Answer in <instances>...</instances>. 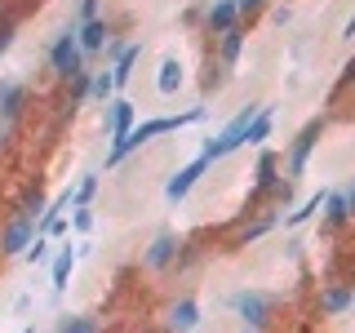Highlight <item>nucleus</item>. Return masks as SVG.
Segmentation results:
<instances>
[{
	"label": "nucleus",
	"mask_w": 355,
	"mask_h": 333,
	"mask_svg": "<svg viewBox=\"0 0 355 333\" xmlns=\"http://www.w3.org/2000/svg\"><path fill=\"white\" fill-rule=\"evenodd\" d=\"M209 116V107H191V111H178V116H155V120H138L120 142H111V151H107V164L116 169L120 160H125L129 151H138L142 142H151V138H164V133H178V129H187V125H200V120Z\"/></svg>",
	"instance_id": "1"
},
{
	"label": "nucleus",
	"mask_w": 355,
	"mask_h": 333,
	"mask_svg": "<svg viewBox=\"0 0 355 333\" xmlns=\"http://www.w3.org/2000/svg\"><path fill=\"white\" fill-rule=\"evenodd\" d=\"M76 31H80V22L71 18V27H62V36L49 44V71L58 76V80H71V76L85 71V49H80V40H76Z\"/></svg>",
	"instance_id": "2"
},
{
	"label": "nucleus",
	"mask_w": 355,
	"mask_h": 333,
	"mask_svg": "<svg viewBox=\"0 0 355 333\" xmlns=\"http://www.w3.org/2000/svg\"><path fill=\"white\" fill-rule=\"evenodd\" d=\"M231 307H236V316L253 333H262L275 320V293H262V289H240V293L231 298Z\"/></svg>",
	"instance_id": "3"
},
{
	"label": "nucleus",
	"mask_w": 355,
	"mask_h": 333,
	"mask_svg": "<svg viewBox=\"0 0 355 333\" xmlns=\"http://www.w3.org/2000/svg\"><path fill=\"white\" fill-rule=\"evenodd\" d=\"M40 236V227H36V218H27V214H9L5 222V231H0V258H18V253H27V244Z\"/></svg>",
	"instance_id": "4"
},
{
	"label": "nucleus",
	"mask_w": 355,
	"mask_h": 333,
	"mask_svg": "<svg viewBox=\"0 0 355 333\" xmlns=\"http://www.w3.org/2000/svg\"><path fill=\"white\" fill-rule=\"evenodd\" d=\"M320 133H324V120H311V125L293 138V147H288V178H302L306 173V160H311V151H315Z\"/></svg>",
	"instance_id": "5"
},
{
	"label": "nucleus",
	"mask_w": 355,
	"mask_h": 333,
	"mask_svg": "<svg viewBox=\"0 0 355 333\" xmlns=\"http://www.w3.org/2000/svg\"><path fill=\"white\" fill-rule=\"evenodd\" d=\"M205 173H209V160H205V155H196L191 164H182V169H178L169 182H164V196H169V205H182V200L191 196V187H196Z\"/></svg>",
	"instance_id": "6"
},
{
	"label": "nucleus",
	"mask_w": 355,
	"mask_h": 333,
	"mask_svg": "<svg viewBox=\"0 0 355 333\" xmlns=\"http://www.w3.org/2000/svg\"><path fill=\"white\" fill-rule=\"evenodd\" d=\"M178 249H182V240L173 236V231H160L147 249H142V266H151V271H164V266L178 262Z\"/></svg>",
	"instance_id": "7"
},
{
	"label": "nucleus",
	"mask_w": 355,
	"mask_h": 333,
	"mask_svg": "<svg viewBox=\"0 0 355 333\" xmlns=\"http://www.w3.org/2000/svg\"><path fill=\"white\" fill-rule=\"evenodd\" d=\"M107 107H111V116H107V125H111V142H120L133 125H138V107H133L129 98H111Z\"/></svg>",
	"instance_id": "8"
},
{
	"label": "nucleus",
	"mask_w": 355,
	"mask_h": 333,
	"mask_svg": "<svg viewBox=\"0 0 355 333\" xmlns=\"http://www.w3.org/2000/svg\"><path fill=\"white\" fill-rule=\"evenodd\" d=\"M236 22H240L236 0H214V5H209V14H205V31H209V36H222V31H231Z\"/></svg>",
	"instance_id": "9"
},
{
	"label": "nucleus",
	"mask_w": 355,
	"mask_h": 333,
	"mask_svg": "<svg viewBox=\"0 0 355 333\" xmlns=\"http://www.w3.org/2000/svg\"><path fill=\"white\" fill-rule=\"evenodd\" d=\"M22 107H27V85L22 80H0V120L9 125Z\"/></svg>",
	"instance_id": "10"
},
{
	"label": "nucleus",
	"mask_w": 355,
	"mask_h": 333,
	"mask_svg": "<svg viewBox=\"0 0 355 333\" xmlns=\"http://www.w3.org/2000/svg\"><path fill=\"white\" fill-rule=\"evenodd\" d=\"M182 80H187V76H182V62H178L173 53H169V58H160V71H155V94H160V98H173L178 89H182Z\"/></svg>",
	"instance_id": "11"
},
{
	"label": "nucleus",
	"mask_w": 355,
	"mask_h": 333,
	"mask_svg": "<svg viewBox=\"0 0 355 333\" xmlns=\"http://www.w3.org/2000/svg\"><path fill=\"white\" fill-rule=\"evenodd\" d=\"M200 325V302L196 298H178V302L169 307V329L173 333H191Z\"/></svg>",
	"instance_id": "12"
},
{
	"label": "nucleus",
	"mask_w": 355,
	"mask_h": 333,
	"mask_svg": "<svg viewBox=\"0 0 355 333\" xmlns=\"http://www.w3.org/2000/svg\"><path fill=\"white\" fill-rule=\"evenodd\" d=\"M76 40H80V49H85V53H103V49H107V40H111V31H107V22H103V18H89V22H80Z\"/></svg>",
	"instance_id": "13"
},
{
	"label": "nucleus",
	"mask_w": 355,
	"mask_h": 333,
	"mask_svg": "<svg viewBox=\"0 0 355 333\" xmlns=\"http://www.w3.org/2000/svg\"><path fill=\"white\" fill-rule=\"evenodd\" d=\"M138 58H142V44H138V40L120 49V58L111 62V76H116V89H125V85L133 80V67H138Z\"/></svg>",
	"instance_id": "14"
},
{
	"label": "nucleus",
	"mask_w": 355,
	"mask_h": 333,
	"mask_svg": "<svg viewBox=\"0 0 355 333\" xmlns=\"http://www.w3.org/2000/svg\"><path fill=\"white\" fill-rule=\"evenodd\" d=\"M351 302H355V289L351 284H329L324 293H320V311H324V316H342Z\"/></svg>",
	"instance_id": "15"
},
{
	"label": "nucleus",
	"mask_w": 355,
	"mask_h": 333,
	"mask_svg": "<svg viewBox=\"0 0 355 333\" xmlns=\"http://www.w3.org/2000/svg\"><path fill=\"white\" fill-rule=\"evenodd\" d=\"M275 169H280V155H275V151H262L258 155V169H253V187H258V196H266L275 182H280Z\"/></svg>",
	"instance_id": "16"
},
{
	"label": "nucleus",
	"mask_w": 355,
	"mask_h": 333,
	"mask_svg": "<svg viewBox=\"0 0 355 333\" xmlns=\"http://www.w3.org/2000/svg\"><path fill=\"white\" fill-rule=\"evenodd\" d=\"M351 222V209H347V196L342 191H329L324 196V231H338Z\"/></svg>",
	"instance_id": "17"
},
{
	"label": "nucleus",
	"mask_w": 355,
	"mask_h": 333,
	"mask_svg": "<svg viewBox=\"0 0 355 333\" xmlns=\"http://www.w3.org/2000/svg\"><path fill=\"white\" fill-rule=\"evenodd\" d=\"M222 67H236L240 62V53H244V22H236L231 31H222Z\"/></svg>",
	"instance_id": "18"
},
{
	"label": "nucleus",
	"mask_w": 355,
	"mask_h": 333,
	"mask_svg": "<svg viewBox=\"0 0 355 333\" xmlns=\"http://www.w3.org/2000/svg\"><path fill=\"white\" fill-rule=\"evenodd\" d=\"M71 266H76V253H71V244H62L58 258H53V293H62V289H67V280H71Z\"/></svg>",
	"instance_id": "19"
},
{
	"label": "nucleus",
	"mask_w": 355,
	"mask_h": 333,
	"mask_svg": "<svg viewBox=\"0 0 355 333\" xmlns=\"http://www.w3.org/2000/svg\"><path fill=\"white\" fill-rule=\"evenodd\" d=\"M324 196H329V191H315V196L306 200V205H297L293 214H284V227H302L311 214H320V209H324Z\"/></svg>",
	"instance_id": "20"
},
{
	"label": "nucleus",
	"mask_w": 355,
	"mask_h": 333,
	"mask_svg": "<svg viewBox=\"0 0 355 333\" xmlns=\"http://www.w3.org/2000/svg\"><path fill=\"white\" fill-rule=\"evenodd\" d=\"M111 94H116V76H111V67H103V71H94V89H89V98L111 103Z\"/></svg>",
	"instance_id": "21"
},
{
	"label": "nucleus",
	"mask_w": 355,
	"mask_h": 333,
	"mask_svg": "<svg viewBox=\"0 0 355 333\" xmlns=\"http://www.w3.org/2000/svg\"><path fill=\"white\" fill-rule=\"evenodd\" d=\"M266 133H271V107H262V111H258V120L249 125L244 142H249V147H258V142H266Z\"/></svg>",
	"instance_id": "22"
},
{
	"label": "nucleus",
	"mask_w": 355,
	"mask_h": 333,
	"mask_svg": "<svg viewBox=\"0 0 355 333\" xmlns=\"http://www.w3.org/2000/svg\"><path fill=\"white\" fill-rule=\"evenodd\" d=\"M58 333H103V329H98V320H89V316H62Z\"/></svg>",
	"instance_id": "23"
},
{
	"label": "nucleus",
	"mask_w": 355,
	"mask_h": 333,
	"mask_svg": "<svg viewBox=\"0 0 355 333\" xmlns=\"http://www.w3.org/2000/svg\"><path fill=\"white\" fill-rule=\"evenodd\" d=\"M89 89H94V71L85 67L80 76H71V111H76V107H80L85 98H89Z\"/></svg>",
	"instance_id": "24"
},
{
	"label": "nucleus",
	"mask_w": 355,
	"mask_h": 333,
	"mask_svg": "<svg viewBox=\"0 0 355 333\" xmlns=\"http://www.w3.org/2000/svg\"><path fill=\"white\" fill-rule=\"evenodd\" d=\"M275 222H280V218H275V214H262L258 222H249V227L240 231V244H249V240H258V236H266V231H271Z\"/></svg>",
	"instance_id": "25"
},
{
	"label": "nucleus",
	"mask_w": 355,
	"mask_h": 333,
	"mask_svg": "<svg viewBox=\"0 0 355 333\" xmlns=\"http://www.w3.org/2000/svg\"><path fill=\"white\" fill-rule=\"evenodd\" d=\"M18 214H27V218H40L44 214V191H40V182L31 187L27 196H22V205H18Z\"/></svg>",
	"instance_id": "26"
},
{
	"label": "nucleus",
	"mask_w": 355,
	"mask_h": 333,
	"mask_svg": "<svg viewBox=\"0 0 355 333\" xmlns=\"http://www.w3.org/2000/svg\"><path fill=\"white\" fill-rule=\"evenodd\" d=\"M22 258H27V262H44V258H49V236L40 231V236L27 244V253H22Z\"/></svg>",
	"instance_id": "27"
},
{
	"label": "nucleus",
	"mask_w": 355,
	"mask_h": 333,
	"mask_svg": "<svg viewBox=\"0 0 355 333\" xmlns=\"http://www.w3.org/2000/svg\"><path fill=\"white\" fill-rule=\"evenodd\" d=\"M94 191H98V173H85L80 187H76V205H89V200H94Z\"/></svg>",
	"instance_id": "28"
},
{
	"label": "nucleus",
	"mask_w": 355,
	"mask_h": 333,
	"mask_svg": "<svg viewBox=\"0 0 355 333\" xmlns=\"http://www.w3.org/2000/svg\"><path fill=\"white\" fill-rule=\"evenodd\" d=\"M71 227L80 231V236H89V231H94V209H89V205H76V218H71Z\"/></svg>",
	"instance_id": "29"
},
{
	"label": "nucleus",
	"mask_w": 355,
	"mask_h": 333,
	"mask_svg": "<svg viewBox=\"0 0 355 333\" xmlns=\"http://www.w3.org/2000/svg\"><path fill=\"white\" fill-rule=\"evenodd\" d=\"M14 18H0V53H9V44H14Z\"/></svg>",
	"instance_id": "30"
},
{
	"label": "nucleus",
	"mask_w": 355,
	"mask_h": 333,
	"mask_svg": "<svg viewBox=\"0 0 355 333\" xmlns=\"http://www.w3.org/2000/svg\"><path fill=\"white\" fill-rule=\"evenodd\" d=\"M266 5V0H236V9H240V18H253L258 9Z\"/></svg>",
	"instance_id": "31"
},
{
	"label": "nucleus",
	"mask_w": 355,
	"mask_h": 333,
	"mask_svg": "<svg viewBox=\"0 0 355 333\" xmlns=\"http://www.w3.org/2000/svg\"><path fill=\"white\" fill-rule=\"evenodd\" d=\"M98 18V0H80V14H76V22H89Z\"/></svg>",
	"instance_id": "32"
},
{
	"label": "nucleus",
	"mask_w": 355,
	"mask_h": 333,
	"mask_svg": "<svg viewBox=\"0 0 355 333\" xmlns=\"http://www.w3.org/2000/svg\"><path fill=\"white\" fill-rule=\"evenodd\" d=\"M355 85V58H347V67H342V76H338V89H347Z\"/></svg>",
	"instance_id": "33"
},
{
	"label": "nucleus",
	"mask_w": 355,
	"mask_h": 333,
	"mask_svg": "<svg viewBox=\"0 0 355 333\" xmlns=\"http://www.w3.org/2000/svg\"><path fill=\"white\" fill-rule=\"evenodd\" d=\"M271 18H275V22H280V27H284V22H288V18H293V9H288V5H280V9H275V14H271Z\"/></svg>",
	"instance_id": "34"
},
{
	"label": "nucleus",
	"mask_w": 355,
	"mask_h": 333,
	"mask_svg": "<svg viewBox=\"0 0 355 333\" xmlns=\"http://www.w3.org/2000/svg\"><path fill=\"white\" fill-rule=\"evenodd\" d=\"M342 40H355V14L347 18V27H342Z\"/></svg>",
	"instance_id": "35"
},
{
	"label": "nucleus",
	"mask_w": 355,
	"mask_h": 333,
	"mask_svg": "<svg viewBox=\"0 0 355 333\" xmlns=\"http://www.w3.org/2000/svg\"><path fill=\"white\" fill-rule=\"evenodd\" d=\"M342 196H347V209H351V218H355V182H351V187H347Z\"/></svg>",
	"instance_id": "36"
},
{
	"label": "nucleus",
	"mask_w": 355,
	"mask_h": 333,
	"mask_svg": "<svg viewBox=\"0 0 355 333\" xmlns=\"http://www.w3.org/2000/svg\"><path fill=\"white\" fill-rule=\"evenodd\" d=\"M5 138H9V129H5V125H0V147H5Z\"/></svg>",
	"instance_id": "37"
},
{
	"label": "nucleus",
	"mask_w": 355,
	"mask_h": 333,
	"mask_svg": "<svg viewBox=\"0 0 355 333\" xmlns=\"http://www.w3.org/2000/svg\"><path fill=\"white\" fill-rule=\"evenodd\" d=\"M22 333H36V329H31V325H27V329H22Z\"/></svg>",
	"instance_id": "38"
},
{
	"label": "nucleus",
	"mask_w": 355,
	"mask_h": 333,
	"mask_svg": "<svg viewBox=\"0 0 355 333\" xmlns=\"http://www.w3.org/2000/svg\"><path fill=\"white\" fill-rule=\"evenodd\" d=\"M249 333H253V329H249Z\"/></svg>",
	"instance_id": "39"
}]
</instances>
